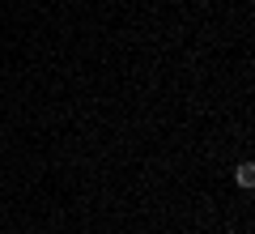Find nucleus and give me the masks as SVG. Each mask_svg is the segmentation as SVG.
Returning <instances> with one entry per match:
<instances>
[{
    "label": "nucleus",
    "instance_id": "obj_1",
    "mask_svg": "<svg viewBox=\"0 0 255 234\" xmlns=\"http://www.w3.org/2000/svg\"><path fill=\"white\" fill-rule=\"evenodd\" d=\"M234 183L251 192V188H255V162H238V171H234Z\"/></svg>",
    "mask_w": 255,
    "mask_h": 234
}]
</instances>
